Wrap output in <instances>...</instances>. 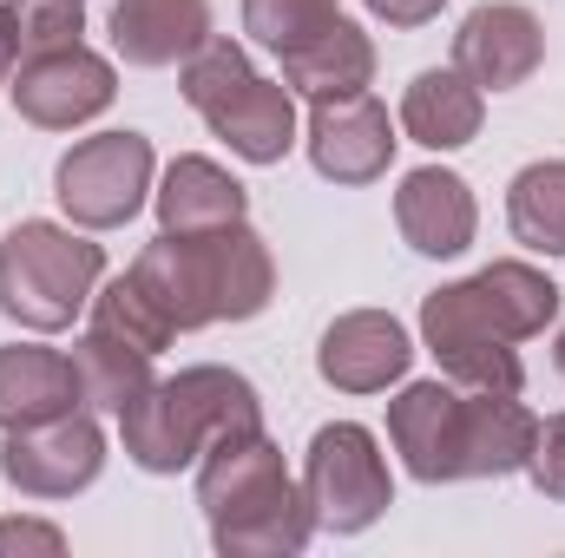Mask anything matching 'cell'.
<instances>
[{"mask_svg":"<svg viewBox=\"0 0 565 558\" xmlns=\"http://www.w3.org/2000/svg\"><path fill=\"white\" fill-rule=\"evenodd\" d=\"M73 408H86L79 401L73 355L40 348V342L0 348V433L33 427V420H53V415H73Z\"/></svg>","mask_w":565,"mask_h":558,"instance_id":"ffe728a7","label":"cell"},{"mask_svg":"<svg viewBox=\"0 0 565 558\" xmlns=\"http://www.w3.org/2000/svg\"><path fill=\"white\" fill-rule=\"evenodd\" d=\"M487 126V93L460 66H427L402 93V132L427 151H460Z\"/></svg>","mask_w":565,"mask_h":558,"instance_id":"d6986e66","label":"cell"},{"mask_svg":"<svg viewBox=\"0 0 565 558\" xmlns=\"http://www.w3.org/2000/svg\"><path fill=\"white\" fill-rule=\"evenodd\" d=\"M13 552H40V558H60L66 552V533L46 526V519H0V558Z\"/></svg>","mask_w":565,"mask_h":558,"instance_id":"83f0119b","label":"cell"},{"mask_svg":"<svg viewBox=\"0 0 565 558\" xmlns=\"http://www.w3.org/2000/svg\"><path fill=\"white\" fill-rule=\"evenodd\" d=\"M178 93L211 126V139H224L244 164H282L289 158V144H296V93L282 79H264L237 40L211 33L178 66Z\"/></svg>","mask_w":565,"mask_h":558,"instance_id":"5b68a950","label":"cell"},{"mask_svg":"<svg viewBox=\"0 0 565 558\" xmlns=\"http://www.w3.org/2000/svg\"><path fill=\"white\" fill-rule=\"evenodd\" d=\"M7 99L26 126L73 132V126H93L119 99V73L106 53H93L79 40V46H53V53H26L7 79Z\"/></svg>","mask_w":565,"mask_h":558,"instance_id":"30bf717a","label":"cell"},{"mask_svg":"<svg viewBox=\"0 0 565 558\" xmlns=\"http://www.w3.org/2000/svg\"><path fill=\"white\" fill-rule=\"evenodd\" d=\"M13 13H20V60L79 46V33H86V0H13Z\"/></svg>","mask_w":565,"mask_h":558,"instance_id":"484cf974","label":"cell"},{"mask_svg":"<svg viewBox=\"0 0 565 558\" xmlns=\"http://www.w3.org/2000/svg\"><path fill=\"white\" fill-rule=\"evenodd\" d=\"M540 415L520 408V395H473L467 388V480H507L526 473Z\"/></svg>","mask_w":565,"mask_h":558,"instance_id":"44dd1931","label":"cell"},{"mask_svg":"<svg viewBox=\"0 0 565 558\" xmlns=\"http://www.w3.org/2000/svg\"><path fill=\"white\" fill-rule=\"evenodd\" d=\"M158 151L145 132H93L53 164V197L79 230H119L151 197Z\"/></svg>","mask_w":565,"mask_h":558,"instance_id":"ba28073f","label":"cell"},{"mask_svg":"<svg viewBox=\"0 0 565 558\" xmlns=\"http://www.w3.org/2000/svg\"><path fill=\"white\" fill-rule=\"evenodd\" d=\"M526 480L546 493V500H565V415H546L533 427V447H526Z\"/></svg>","mask_w":565,"mask_h":558,"instance_id":"4316f807","label":"cell"},{"mask_svg":"<svg viewBox=\"0 0 565 558\" xmlns=\"http://www.w3.org/2000/svg\"><path fill=\"white\" fill-rule=\"evenodd\" d=\"M362 7H369L375 20H388V26H402V33H408V26H427L447 0H362Z\"/></svg>","mask_w":565,"mask_h":558,"instance_id":"f1b7e54d","label":"cell"},{"mask_svg":"<svg viewBox=\"0 0 565 558\" xmlns=\"http://www.w3.org/2000/svg\"><path fill=\"white\" fill-rule=\"evenodd\" d=\"M106 473V427L93 408L13 427L0 440V480L26 500H73Z\"/></svg>","mask_w":565,"mask_h":558,"instance_id":"9c48e42d","label":"cell"},{"mask_svg":"<svg viewBox=\"0 0 565 558\" xmlns=\"http://www.w3.org/2000/svg\"><path fill=\"white\" fill-rule=\"evenodd\" d=\"M553 368H559V382H565V329H559V348H553Z\"/></svg>","mask_w":565,"mask_h":558,"instance_id":"4dcf8cb0","label":"cell"},{"mask_svg":"<svg viewBox=\"0 0 565 558\" xmlns=\"http://www.w3.org/2000/svg\"><path fill=\"white\" fill-rule=\"evenodd\" d=\"M93 329H106V335L132 342V348H145V355H158V348H171V342H178L171 315L145 296V282L132 277V270L93 289Z\"/></svg>","mask_w":565,"mask_h":558,"instance_id":"cb8c5ba5","label":"cell"},{"mask_svg":"<svg viewBox=\"0 0 565 558\" xmlns=\"http://www.w3.org/2000/svg\"><path fill=\"white\" fill-rule=\"evenodd\" d=\"M454 66L480 93H513L546 66V20L520 0H487L454 33Z\"/></svg>","mask_w":565,"mask_h":558,"instance_id":"5bb4252c","label":"cell"},{"mask_svg":"<svg viewBox=\"0 0 565 558\" xmlns=\"http://www.w3.org/2000/svg\"><path fill=\"white\" fill-rule=\"evenodd\" d=\"M277 66H282V86L302 93V99H349V93H369L375 86V40L342 13L316 40L277 53Z\"/></svg>","mask_w":565,"mask_h":558,"instance_id":"ac0fdd59","label":"cell"},{"mask_svg":"<svg viewBox=\"0 0 565 558\" xmlns=\"http://www.w3.org/2000/svg\"><path fill=\"white\" fill-rule=\"evenodd\" d=\"M329 20H342V0H244V33L264 53H289L316 40Z\"/></svg>","mask_w":565,"mask_h":558,"instance_id":"d4e9b609","label":"cell"},{"mask_svg":"<svg viewBox=\"0 0 565 558\" xmlns=\"http://www.w3.org/2000/svg\"><path fill=\"white\" fill-rule=\"evenodd\" d=\"M106 33L126 66L164 73V66H184L211 40V0H113Z\"/></svg>","mask_w":565,"mask_h":558,"instance_id":"2e32d148","label":"cell"},{"mask_svg":"<svg viewBox=\"0 0 565 558\" xmlns=\"http://www.w3.org/2000/svg\"><path fill=\"white\" fill-rule=\"evenodd\" d=\"M13 66H20V13L0 7V86L13 79Z\"/></svg>","mask_w":565,"mask_h":558,"instance_id":"f546056e","label":"cell"},{"mask_svg":"<svg viewBox=\"0 0 565 558\" xmlns=\"http://www.w3.org/2000/svg\"><path fill=\"white\" fill-rule=\"evenodd\" d=\"M395 230L415 257H460L480 230V204H473L467 178L447 171V164L408 171L402 191H395Z\"/></svg>","mask_w":565,"mask_h":558,"instance_id":"9a60e30c","label":"cell"},{"mask_svg":"<svg viewBox=\"0 0 565 558\" xmlns=\"http://www.w3.org/2000/svg\"><path fill=\"white\" fill-rule=\"evenodd\" d=\"M198 506L211 519V546L224 558H289L316 539V513L264 427H244L204 447Z\"/></svg>","mask_w":565,"mask_h":558,"instance_id":"3957f363","label":"cell"},{"mask_svg":"<svg viewBox=\"0 0 565 558\" xmlns=\"http://www.w3.org/2000/svg\"><path fill=\"white\" fill-rule=\"evenodd\" d=\"M388 440L402 453V466L422 486H454L467 480V388L440 382H408L388 401Z\"/></svg>","mask_w":565,"mask_h":558,"instance_id":"8fae6325","label":"cell"},{"mask_svg":"<svg viewBox=\"0 0 565 558\" xmlns=\"http://www.w3.org/2000/svg\"><path fill=\"white\" fill-rule=\"evenodd\" d=\"M99 282H106V250L73 224L26 217L0 237V315L33 335L73 329V315L93 309Z\"/></svg>","mask_w":565,"mask_h":558,"instance_id":"8992f818","label":"cell"},{"mask_svg":"<svg viewBox=\"0 0 565 558\" xmlns=\"http://www.w3.org/2000/svg\"><path fill=\"white\" fill-rule=\"evenodd\" d=\"M309 164L329 184H375L395 164V119L375 93H349V99H309Z\"/></svg>","mask_w":565,"mask_h":558,"instance_id":"7c38bea8","label":"cell"},{"mask_svg":"<svg viewBox=\"0 0 565 558\" xmlns=\"http://www.w3.org/2000/svg\"><path fill=\"white\" fill-rule=\"evenodd\" d=\"M559 315V282L520 257H500L467 282H447L422 302V348L440 362L454 388L473 395H520L526 362L513 342L546 335Z\"/></svg>","mask_w":565,"mask_h":558,"instance_id":"6da1fadb","label":"cell"},{"mask_svg":"<svg viewBox=\"0 0 565 558\" xmlns=\"http://www.w3.org/2000/svg\"><path fill=\"white\" fill-rule=\"evenodd\" d=\"M415 368V335L388 309H349L316 342V375L335 395H388Z\"/></svg>","mask_w":565,"mask_h":558,"instance_id":"4fadbf2b","label":"cell"},{"mask_svg":"<svg viewBox=\"0 0 565 558\" xmlns=\"http://www.w3.org/2000/svg\"><path fill=\"white\" fill-rule=\"evenodd\" d=\"M151 204H158V230H184V237L191 230H224V224L250 217V191L217 158H198V151H184V158L164 164Z\"/></svg>","mask_w":565,"mask_h":558,"instance_id":"e0dca14e","label":"cell"},{"mask_svg":"<svg viewBox=\"0 0 565 558\" xmlns=\"http://www.w3.org/2000/svg\"><path fill=\"white\" fill-rule=\"evenodd\" d=\"M132 277L171 315L178 335L211 329V322H257L277 302V257L250 230V217L224 230H191V237L158 230L132 257Z\"/></svg>","mask_w":565,"mask_h":558,"instance_id":"7a4b0ae2","label":"cell"},{"mask_svg":"<svg viewBox=\"0 0 565 558\" xmlns=\"http://www.w3.org/2000/svg\"><path fill=\"white\" fill-rule=\"evenodd\" d=\"M302 500L316 513V533H335V539L369 533L395 506V480H388L382 440L362 420L316 427L309 433V453H302Z\"/></svg>","mask_w":565,"mask_h":558,"instance_id":"52a82bcc","label":"cell"},{"mask_svg":"<svg viewBox=\"0 0 565 558\" xmlns=\"http://www.w3.org/2000/svg\"><path fill=\"white\" fill-rule=\"evenodd\" d=\"M73 375H79V401L93 415H119L126 401H139L145 388L158 382L151 355L132 348V342H119V335H106V329H86L73 342Z\"/></svg>","mask_w":565,"mask_h":558,"instance_id":"7402d4cb","label":"cell"},{"mask_svg":"<svg viewBox=\"0 0 565 558\" xmlns=\"http://www.w3.org/2000/svg\"><path fill=\"white\" fill-rule=\"evenodd\" d=\"M507 224L526 250L565 257V158H540L507 184Z\"/></svg>","mask_w":565,"mask_h":558,"instance_id":"603a6c76","label":"cell"},{"mask_svg":"<svg viewBox=\"0 0 565 558\" xmlns=\"http://www.w3.org/2000/svg\"><path fill=\"white\" fill-rule=\"evenodd\" d=\"M264 427V401L250 388V375L237 368H178L164 382H151L139 401L119 408V433H126V460L139 473H184L204 460L211 440Z\"/></svg>","mask_w":565,"mask_h":558,"instance_id":"277c9868","label":"cell"}]
</instances>
